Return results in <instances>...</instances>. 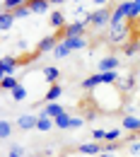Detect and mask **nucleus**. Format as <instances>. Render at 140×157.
Segmentation results:
<instances>
[{
  "mask_svg": "<svg viewBox=\"0 0 140 157\" xmlns=\"http://www.w3.org/2000/svg\"><path fill=\"white\" fill-rule=\"evenodd\" d=\"M36 121H39V116L22 114V116L17 118V128H22V131H32V128H36Z\"/></svg>",
  "mask_w": 140,
  "mask_h": 157,
  "instance_id": "nucleus-9",
  "label": "nucleus"
},
{
  "mask_svg": "<svg viewBox=\"0 0 140 157\" xmlns=\"http://www.w3.org/2000/svg\"><path fill=\"white\" fill-rule=\"evenodd\" d=\"M99 157H111V152H101V155Z\"/></svg>",
  "mask_w": 140,
  "mask_h": 157,
  "instance_id": "nucleus-36",
  "label": "nucleus"
},
{
  "mask_svg": "<svg viewBox=\"0 0 140 157\" xmlns=\"http://www.w3.org/2000/svg\"><path fill=\"white\" fill-rule=\"evenodd\" d=\"M12 22H15V15H12L10 10H2V15H0V29L7 32V29L12 27Z\"/></svg>",
  "mask_w": 140,
  "mask_h": 157,
  "instance_id": "nucleus-19",
  "label": "nucleus"
},
{
  "mask_svg": "<svg viewBox=\"0 0 140 157\" xmlns=\"http://www.w3.org/2000/svg\"><path fill=\"white\" fill-rule=\"evenodd\" d=\"M17 85H20V80L15 78V75H5V78L0 80V87H2L5 92H12V90H15Z\"/></svg>",
  "mask_w": 140,
  "mask_h": 157,
  "instance_id": "nucleus-20",
  "label": "nucleus"
},
{
  "mask_svg": "<svg viewBox=\"0 0 140 157\" xmlns=\"http://www.w3.org/2000/svg\"><path fill=\"white\" fill-rule=\"evenodd\" d=\"M51 27H53L56 32H60V29L65 27V17H63V12H60V10H56V12L51 15Z\"/></svg>",
  "mask_w": 140,
  "mask_h": 157,
  "instance_id": "nucleus-21",
  "label": "nucleus"
},
{
  "mask_svg": "<svg viewBox=\"0 0 140 157\" xmlns=\"http://www.w3.org/2000/svg\"><path fill=\"white\" fill-rule=\"evenodd\" d=\"M92 2H94V5H99V7H104V5L109 2V0H92Z\"/></svg>",
  "mask_w": 140,
  "mask_h": 157,
  "instance_id": "nucleus-34",
  "label": "nucleus"
},
{
  "mask_svg": "<svg viewBox=\"0 0 140 157\" xmlns=\"http://www.w3.org/2000/svg\"><path fill=\"white\" fill-rule=\"evenodd\" d=\"M119 63L121 60L116 56H106V58L99 60V73H114V70H119Z\"/></svg>",
  "mask_w": 140,
  "mask_h": 157,
  "instance_id": "nucleus-6",
  "label": "nucleus"
},
{
  "mask_svg": "<svg viewBox=\"0 0 140 157\" xmlns=\"http://www.w3.org/2000/svg\"><path fill=\"white\" fill-rule=\"evenodd\" d=\"M140 51V41H131V44H123V53L126 56H135Z\"/></svg>",
  "mask_w": 140,
  "mask_h": 157,
  "instance_id": "nucleus-26",
  "label": "nucleus"
},
{
  "mask_svg": "<svg viewBox=\"0 0 140 157\" xmlns=\"http://www.w3.org/2000/svg\"><path fill=\"white\" fill-rule=\"evenodd\" d=\"M121 138V131L119 128H114V131H106V138H104V143H116Z\"/></svg>",
  "mask_w": 140,
  "mask_h": 157,
  "instance_id": "nucleus-29",
  "label": "nucleus"
},
{
  "mask_svg": "<svg viewBox=\"0 0 140 157\" xmlns=\"http://www.w3.org/2000/svg\"><path fill=\"white\" fill-rule=\"evenodd\" d=\"M12 99H15V101H24V99H27V90H24V85H22V82L12 90Z\"/></svg>",
  "mask_w": 140,
  "mask_h": 157,
  "instance_id": "nucleus-27",
  "label": "nucleus"
},
{
  "mask_svg": "<svg viewBox=\"0 0 140 157\" xmlns=\"http://www.w3.org/2000/svg\"><path fill=\"white\" fill-rule=\"evenodd\" d=\"M56 121V128H60V131H65V128H70V121H73V116L65 111L63 116H58V118H53Z\"/></svg>",
  "mask_w": 140,
  "mask_h": 157,
  "instance_id": "nucleus-22",
  "label": "nucleus"
},
{
  "mask_svg": "<svg viewBox=\"0 0 140 157\" xmlns=\"http://www.w3.org/2000/svg\"><path fill=\"white\" fill-rule=\"evenodd\" d=\"M53 126H56V121L48 116L46 111H41V114H39V121H36V131H41V133H48Z\"/></svg>",
  "mask_w": 140,
  "mask_h": 157,
  "instance_id": "nucleus-8",
  "label": "nucleus"
},
{
  "mask_svg": "<svg viewBox=\"0 0 140 157\" xmlns=\"http://www.w3.org/2000/svg\"><path fill=\"white\" fill-rule=\"evenodd\" d=\"M22 155H24V150H22L20 145H15V147L10 150V155H7V157H22Z\"/></svg>",
  "mask_w": 140,
  "mask_h": 157,
  "instance_id": "nucleus-32",
  "label": "nucleus"
},
{
  "mask_svg": "<svg viewBox=\"0 0 140 157\" xmlns=\"http://www.w3.org/2000/svg\"><path fill=\"white\" fill-rule=\"evenodd\" d=\"M138 85H140V82H138V78L128 75V78H121L116 87H119V90H123V92H135V90H138Z\"/></svg>",
  "mask_w": 140,
  "mask_h": 157,
  "instance_id": "nucleus-10",
  "label": "nucleus"
},
{
  "mask_svg": "<svg viewBox=\"0 0 140 157\" xmlns=\"http://www.w3.org/2000/svg\"><path fill=\"white\" fill-rule=\"evenodd\" d=\"M60 94H63V87L56 82V85H48V92H46V97H44V99H46V104H48V101H58Z\"/></svg>",
  "mask_w": 140,
  "mask_h": 157,
  "instance_id": "nucleus-16",
  "label": "nucleus"
},
{
  "mask_svg": "<svg viewBox=\"0 0 140 157\" xmlns=\"http://www.w3.org/2000/svg\"><path fill=\"white\" fill-rule=\"evenodd\" d=\"M63 41L68 44V48H70V51H80V48H85V46H87L85 36H70V39H63Z\"/></svg>",
  "mask_w": 140,
  "mask_h": 157,
  "instance_id": "nucleus-18",
  "label": "nucleus"
},
{
  "mask_svg": "<svg viewBox=\"0 0 140 157\" xmlns=\"http://www.w3.org/2000/svg\"><path fill=\"white\" fill-rule=\"evenodd\" d=\"M135 78H138V82H140V68H138V73H135Z\"/></svg>",
  "mask_w": 140,
  "mask_h": 157,
  "instance_id": "nucleus-37",
  "label": "nucleus"
},
{
  "mask_svg": "<svg viewBox=\"0 0 140 157\" xmlns=\"http://www.w3.org/2000/svg\"><path fill=\"white\" fill-rule=\"evenodd\" d=\"M104 85V80H101V73H94V75H89L87 80H82V90H97V87H101Z\"/></svg>",
  "mask_w": 140,
  "mask_h": 157,
  "instance_id": "nucleus-12",
  "label": "nucleus"
},
{
  "mask_svg": "<svg viewBox=\"0 0 140 157\" xmlns=\"http://www.w3.org/2000/svg\"><path fill=\"white\" fill-rule=\"evenodd\" d=\"M44 111H46V114H48L51 118H58V116H63V114H65V106H60L58 101H48Z\"/></svg>",
  "mask_w": 140,
  "mask_h": 157,
  "instance_id": "nucleus-15",
  "label": "nucleus"
},
{
  "mask_svg": "<svg viewBox=\"0 0 140 157\" xmlns=\"http://www.w3.org/2000/svg\"><path fill=\"white\" fill-rule=\"evenodd\" d=\"M27 7L32 10V15H44V12H48L51 2L48 0H27Z\"/></svg>",
  "mask_w": 140,
  "mask_h": 157,
  "instance_id": "nucleus-7",
  "label": "nucleus"
},
{
  "mask_svg": "<svg viewBox=\"0 0 140 157\" xmlns=\"http://www.w3.org/2000/svg\"><path fill=\"white\" fill-rule=\"evenodd\" d=\"M44 78H46L48 85H56L58 78H60V70L56 68V65H46V68H44Z\"/></svg>",
  "mask_w": 140,
  "mask_h": 157,
  "instance_id": "nucleus-14",
  "label": "nucleus"
},
{
  "mask_svg": "<svg viewBox=\"0 0 140 157\" xmlns=\"http://www.w3.org/2000/svg\"><path fill=\"white\" fill-rule=\"evenodd\" d=\"M22 5H27V0H5V2H2V10L15 12V10H17V7H22Z\"/></svg>",
  "mask_w": 140,
  "mask_h": 157,
  "instance_id": "nucleus-24",
  "label": "nucleus"
},
{
  "mask_svg": "<svg viewBox=\"0 0 140 157\" xmlns=\"http://www.w3.org/2000/svg\"><path fill=\"white\" fill-rule=\"evenodd\" d=\"M70 2H82V0H70Z\"/></svg>",
  "mask_w": 140,
  "mask_h": 157,
  "instance_id": "nucleus-38",
  "label": "nucleus"
},
{
  "mask_svg": "<svg viewBox=\"0 0 140 157\" xmlns=\"http://www.w3.org/2000/svg\"><path fill=\"white\" fill-rule=\"evenodd\" d=\"M128 150H131V155H140V140L131 143V145H128Z\"/></svg>",
  "mask_w": 140,
  "mask_h": 157,
  "instance_id": "nucleus-31",
  "label": "nucleus"
},
{
  "mask_svg": "<svg viewBox=\"0 0 140 157\" xmlns=\"http://www.w3.org/2000/svg\"><path fill=\"white\" fill-rule=\"evenodd\" d=\"M10 136H12V123L7 118H2L0 121V138H10Z\"/></svg>",
  "mask_w": 140,
  "mask_h": 157,
  "instance_id": "nucleus-25",
  "label": "nucleus"
},
{
  "mask_svg": "<svg viewBox=\"0 0 140 157\" xmlns=\"http://www.w3.org/2000/svg\"><path fill=\"white\" fill-rule=\"evenodd\" d=\"M128 34H131V24H119V27H111V32H109V41L111 44H123V41H128Z\"/></svg>",
  "mask_w": 140,
  "mask_h": 157,
  "instance_id": "nucleus-3",
  "label": "nucleus"
},
{
  "mask_svg": "<svg viewBox=\"0 0 140 157\" xmlns=\"http://www.w3.org/2000/svg\"><path fill=\"white\" fill-rule=\"evenodd\" d=\"M51 5H63V2H68V0H48Z\"/></svg>",
  "mask_w": 140,
  "mask_h": 157,
  "instance_id": "nucleus-35",
  "label": "nucleus"
},
{
  "mask_svg": "<svg viewBox=\"0 0 140 157\" xmlns=\"http://www.w3.org/2000/svg\"><path fill=\"white\" fill-rule=\"evenodd\" d=\"M82 123H85V118H80V116H73V121H70V128H80Z\"/></svg>",
  "mask_w": 140,
  "mask_h": 157,
  "instance_id": "nucleus-33",
  "label": "nucleus"
},
{
  "mask_svg": "<svg viewBox=\"0 0 140 157\" xmlns=\"http://www.w3.org/2000/svg\"><path fill=\"white\" fill-rule=\"evenodd\" d=\"M140 17V0H128V24Z\"/></svg>",
  "mask_w": 140,
  "mask_h": 157,
  "instance_id": "nucleus-17",
  "label": "nucleus"
},
{
  "mask_svg": "<svg viewBox=\"0 0 140 157\" xmlns=\"http://www.w3.org/2000/svg\"><path fill=\"white\" fill-rule=\"evenodd\" d=\"M70 53H73V51L68 48V44H65V41H60L58 46L53 48V56H56V58H65V56H70Z\"/></svg>",
  "mask_w": 140,
  "mask_h": 157,
  "instance_id": "nucleus-23",
  "label": "nucleus"
},
{
  "mask_svg": "<svg viewBox=\"0 0 140 157\" xmlns=\"http://www.w3.org/2000/svg\"><path fill=\"white\" fill-rule=\"evenodd\" d=\"M58 44H60L58 36H44V39L36 44V48H34V51H36V53H48V51L53 53V48H56Z\"/></svg>",
  "mask_w": 140,
  "mask_h": 157,
  "instance_id": "nucleus-5",
  "label": "nucleus"
},
{
  "mask_svg": "<svg viewBox=\"0 0 140 157\" xmlns=\"http://www.w3.org/2000/svg\"><path fill=\"white\" fill-rule=\"evenodd\" d=\"M20 63H22V60H15L12 56H5V58L0 60V75L5 78V75H12V73H17Z\"/></svg>",
  "mask_w": 140,
  "mask_h": 157,
  "instance_id": "nucleus-4",
  "label": "nucleus"
},
{
  "mask_svg": "<svg viewBox=\"0 0 140 157\" xmlns=\"http://www.w3.org/2000/svg\"><path fill=\"white\" fill-rule=\"evenodd\" d=\"M85 27H87V22H70V24H65L60 32H56V36H58L60 41L63 39H70V36H82L85 34Z\"/></svg>",
  "mask_w": 140,
  "mask_h": 157,
  "instance_id": "nucleus-2",
  "label": "nucleus"
},
{
  "mask_svg": "<svg viewBox=\"0 0 140 157\" xmlns=\"http://www.w3.org/2000/svg\"><path fill=\"white\" fill-rule=\"evenodd\" d=\"M92 138H94V143H101V140L106 138V131H101V128H97V131H92Z\"/></svg>",
  "mask_w": 140,
  "mask_h": 157,
  "instance_id": "nucleus-30",
  "label": "nucleus"
},
{
  "mask_svg": "<svg viewBox=\"0 0 140 157\" xmlns=\"http://www.w3.org/2000/svg\"><path fill=\"white\" fill-rule=\"evenodd\" d=\"M87 24H92V27H104V24H111V10L109 7H99V10H94V12H89V17H87Z\"/></svg>",
  "mask_w": 140,
  "mask_h": 157,
  "instance_id": "nucleus-1",
  "label": "nucleus"
},
{
  "mask_svg": "<svg viewBox=\"0 0 140 157\" xmlns=\"http://www.w3.org/2000/svg\"><path fill=\"white\" fill-rule=\"evenodd\" d=\"M123 128L126 131H131V133H135V136H140V118L138 116H123Z\"/></svg>",
  "mask_w": 140,
  "mask_h": 157,
  "instance_id": "nucleus-13",
  "label": "nucleus"
},
{
  "mask_svg": "<svg viewBox=\"0 0 140 157\" xmlns=\"http://www.w3.org/2000/svg\"><path fill=\"white\" fill-rule=\"evenodd\" d=\"M78 152H82V155H101L104 152V147H101L99 143H82L80 147H78Z\"/></svg>",
  "mask_w": 140,
  "mask_h": 157,
  "instance_id": "nucleus-11",
  "label": "nucleus"
},
{
  "mask_svg": "<svg viewBox=\"0 0 140 157\" xmlns=\"http://www.w3.org/2000/svg\"><path fill=\"white\" fill-rule=\"evenodd\" d=\"M12 15H15V20H24V17H29V15H32V10H29L27 5H22V7H17Z\"/></svg>",
  "mask_w": 140,
  "mask_h": 157,
  "instance_id": "nucleus-28",
  "label": "nucleus"
}]
</instances>
